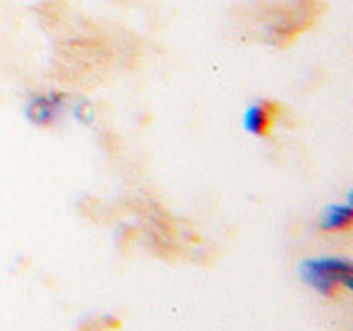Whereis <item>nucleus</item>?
I'll return each mask as SVG.
<instances>
[{
	"label": "nucleus",
	"mask_w": 353,
	"mask_h": 331,
	"mask_svg": "<svg viewBox=\"0 0 353 331\" xmlns=\"http://www.w3.org/2000/svg\"><path fill=\"white\" fill-rule=\"evenodd\" d=\"M303 281L314 292L323 294L325 298L338 296L340 290H351L353 268L347 259L340 257H323V259H305L298 265Z\"/></svg>",
	"instance_id": "f257e3e1"
},
{
	"label": "nucleus",
	"mask_w": 353,
	"mask_h": 331,
	"mask_svg": "<svg viewBox=\"0 0 353 331\" xmlns=\"http://www.w3.org/2000/svg\"><path fill=\"white\" fill-rule=\"evenodd\" d=\"M64 104H66V95L53 91V93H47V95L31 97L27 108H25V113H27L31 124H36V126H51L53 121L62 115Z\"/></svg>",
	"instance_id": "f03ea898"
},
{
	"label": "nucleus",
	"mask_w": 353,
	"mask_h": 331,
	"mask_svg": "<svg viewBox=\"0 0 353 331\" xmlns=\"http://www.w3.org/2000/svg\"><path fill=\"white\" fill-rule=\"evenodd\" d=\"M276 113H279V106L272 102L252 104L243 115V128L256 137H268L276 121Z\"/></svg>",
	"instance_id": "7ed1b4c3"
},
{
	"label": "nucleus",
	"mask_w": 353,
	"mask_h": 331,
	"mask_svg": "<svg viewBox=\"0 0 353 331\" xmlns=\"http://www.w3.org/2000/svg\"><path fill=\"white\" fill-rule=\"evenodd\" d=\"M353 223V201L351 194L347 197L345 203H331L325 208L323 219H320V228L325 232H340L349 230Z\"/></svg>",
	"instance_id": "20e7f679"
}]
</instances>
